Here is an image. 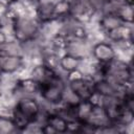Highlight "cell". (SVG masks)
<instances>
[{
    "mask_svg": "<svg viewBox=\"0 0 134 134\" xmlns=\"http://www.w3.org/2000/svg\"><path fill=\"white\" fill-rule=\"evenodd\" d=\"M42 107L36 96L21 95L12 107V118L17 132H26L31 124L39 122Z\"/></svg>",
    "mask_w": 134,
    "mask_h": 134,
    "instance_id": "1",
    "label": "cell"
},
{
    "mask_svg": "<svg viewBox=\"0 0 134 134\" xmlns=\"http://www.w3.org/2000/svg\"><path fill=\"white\" fill-rule=\"evenodd\" d=\"M10 28L13 39L25 46L38 39L42 31V24L35 17L22 16Z\"/></svg>",
    "mask_w": 134,
    "mask_h": 134,
    "instance_id": "2",
    "label": "cell"
},
{
    "mask_svg": "<svg viewBox=\"0 0 134 134\" xmlns=\"http://www.w3.org/2000/svg\"><path fill=\"white\" fill-rule=\"evenodd\" d=\"M67 85L62 75L41 85L39 95L50 106H59L62 104Z\"/></svg>",
    "mask_w": 134,
    "mask_h": 134,
    "instance_id": "3",
    "label": "cell"
},
{
    "mask_svg": "<svg viewBox=\"0 0 134 134\" xmlns=\"http://www.w3.org/2000/svg\"><path fill=\"white\" fill-rule=\"evenodd\" d=\"M98 8L92 0H71L69 18L75 22L86 25L97 14Z\"/></svg>",
    "mask_w": 134,
    "mask_h": 134,
    "instance_id": "4",
    "label": "cell"
},
{
    "mask_svg": "<svg viewBox=\"0 0 134 134\" xmlns=\"http://www.w3.org/2000/svg\"><path fill=\"white\" fill-rule=\"evenodd\" d=\"M90 53L92 58L94 59L95 63L99 64H109L114 59L117 58V51L116 47L107 41H99L95 43L90 50Z\"/></svg>",
    "mask_w": 134,
    "mask_h": 134,
    "instance_id": "5",
    "label": "cell"
},
{
    "mask_svg": "<svg viewBox=\"0 0 134 134\" xmlns=\"http://www.w3.org/2000/svg\"><path fill=\"white\" fill-rule=\"evenodd\" d=\"M67 88L79 97L80 100H87L94 90V79L92 75L86 74L83 79L67 83Z\"/></svg>",
    "mask_w": 134,
    "mask_h": 134,
    "instance_id": "6",
    "label": "cell"
},
{
    "mask_svg": "<svg viewBox=\"0 0 134 134\" xmlns=\"http://www.w3.org/2000/svg\"><path fill=\"white\" fill-rule=\"evenodd\" d=\"M25 65V57L23 55H2L0 54L1 74L12 75L19 72Z\"/></svg>",
    "mask_w": 134,
    "mask_h": 134,
    "instance_id": "7",
    "label": "cell"
},
{
    "mask_svg": "<svg viewBox=\"0 0 134 134\" xmlns=\"http://www.w3.org/2000/svg\"><path fill=\"white\" fill-rule=\"evenodd\" d=\"M94 90L104 97H119L122 94V89L106 77L94 80Z\"/></svg>",
    "mask_w": 134,
    "mask_h": 134,
    "instance_id": "8",
    "label": "cell"
},
{
    "mask_svg": "<svg viewBox=\"0 0 134 134\" xmlns=\"http://www.w3.org/2000/svg\"><path fill=\"white\" fill-rule=\"evenodd\" d=\"M30 76L32 79H35L36 81H38L42 85V84H45L47 82H50V81L57 79L58 76H60V73H59V71L48 68L47 66H45L44 64H42L40 62L39 64H36L32 67V69L30 71Z\"/></svg>",
    "mask_w": 134,
    "mask_h": 134,
    "instance_id": "9",
    "label": "cell"
},
{
    "mask_svg": "<svg viewBox=\"0 0 134 134\" xmlns=\"http://www.w3.org/2000/svg\"><path fill=\"white\" fill-rule=\"evenodd\" d=\"M105 35H106L108 41L114 45L119 42H122V41H126L129 39H133V27H132V25L122 23L119 26H117L116 28L106 32Z\"/></svg>",
    "mask_w": 134,
    "mask_h": 134,
    "instance_id": "10",
    "label": "cell"
},
{
    "mask_svg": "<svg viewBox=\"0 0 134 134\" xmlns=\"http://www.w3.org/2000/svg\"><path fill=\"white\" fill-rule=\"evenodd\" d=\"M35 18L42 25L57 21L53 18V1L42 0V2L35 9Z\"/></svg>",
    "mask_w": 134,
    "mask_h": 134,
    "instance_id": "11",
    "label": "cell"
},
{
    "mask_svg": "<svg viewBox=\"0 0 134 134\" xmlns=\"http://www.w3.org/2000/svg\"><path fill=\"white\" fill-rule=\"evenodd\" d=\"M40 88H41V84L31 76L19 79L15 84V89L20 91L22 95H31V96L39 95Z\"/></svg>",
    "mask_w": 134,
    "mask_h": 134,
    "instance_id": "12",
    "label": "cell"
},
{
    "mask_svg": "<svg viewBox=\"0 0 134 134\" xmlns=\"http://www.w3.org/2000/svg\"><path fill=\"white\" fill-rule=\"evenodd\" d=\"M50 125L57 132V134L67 133V118L58 111L48 112L44 115V120Z\"/></svg>",
    "mask_w": 134,
    "mask_h": 134,
    "instance_id": "13",
    "label": "cell"
},
{
    "mask_svg": "<svg viewBox=\"0 0 134 134\" xmlns=\"http://www.w3.org/2000/svg\"><path fill=\"white\" fill-rule=\"evenodd\" d=\"M71 38L67 35V32L62 29L57 32H54L50 37V47L53 51L60 53V52H66L68 49V46L70 44Z\"/></svg>",
    "mask_w": 134,
    "mask_h": 134,
    "instance_id": "14",
    "label": "cell"
},
{
    "mask_svg": "<svg viewBox=\"0 0 134 134\" xmlns=\"http://www.w3.org/2000/svg\"><path fill=\"white\" fill-rule=\"evenodd\" d=\"M83 59L70 52H63L60 55V69L65 73L80 68Z\"/></svg>",
    "mask_w": 134,
    "mask_h": 134,
    "instance_id": "15",
    "label": "cell"
},
{
    "mask_svg": "<svg viewBox=\"0 0 134 134\" xmlns=\"http://www.w3.org/2000/svg\"><path fill=\"white\" fill-rule=\"evenodd\" d=\"M120 24H122V22L114 13L106 12V13H103L98 18V27L104 34L116 28Z\"/></svg>",
    "mask_w": 134,
    "mask_h": 134,
    "instance_id": "16",
    "label": "cell"
},
{
    "mask_svg": "<svg viewBox=\"0 0 134 134\" xmlns=\"http://www.w3.org/2000/svg\"><path fill=\"white\" fill-rule=\"evenodd\" d=\"M71 20V19H70ZM71 24L68 25L67 27H64L63 29L67 32V35L72 39L76 41H87L88 39V30L86 26L82 23L75 22L71 20Z\"/></svg>",
    "mask_w": 134,
    "mask_h": 134,
    "instance_id": "17",
    "label": "cell"
},
{
    "mask_svg": "<svg viewBox=\"0 0 134 134\" xmlns=\"http://www.w3.org/2000/svg\"><path fill=\"white\" fill-rule=\"evenodd\" d=\"M71 0H57L53 2V18L57 21L67 20L70 16Z\"/></svg>",
    "mask_w": 134,
    "mask_h": 134,
    "instance_id": "18",
    "label": "cell"
},
{
    "mask_svg": "<svg viewBox=\"0 0 134 134\" xmlns=\"http://www.w3.org/2000/svg\"><path fill=\"white\" fill-rule=\"evenodd\" d=\"M113 13L119 18V20L124 24L128 25H133V19H134V12H133V6L127 5L121 3L120 1L115 5Z\"/></svg>",
    "mask_w": 134,
    "mask_h": 134,
    "instance_id": "19",
    "label": "cell"
},
{
    "mask_svg": "<svg viewBox=\"0 0 134 134\" xmlns=\"http://www.w3.org/2000/svg\"><path fill=\"white\" fill-rule=\"evenodd\" d=\"M0 54L2 55H23L25 57V46L15 39L8 40L0 46Z\"/></svg>",
    "mask_w": 134,
    "mask_h": 134,
    "instance_id": "20",
    "label": "cell"
},
{
    "mask_svg": "<svg viewBox=\"0 0 134 134\" xmlns=\"http://www.w3.org/2000/svg\"><path fill=\"white\" fill-rule=\"evenodd\" d=\"M22 16L23 15L21 14V12L18 8H16L14 6V4L5 6L3 14H2V18H3L4 23H8L9 26H13L15 23H17Z\"/></svg>",
    "mask_w": 134,
    "mask_h": 134,
    "instance_id": "21",
    "label": "cell"
},
{
    "mask_svg": "<svg viewBox=\"0 0 134 134\" xmlns=\"http://www.w3.org/2000/svg\"><path fill=\"white\" fill-rule=\"evenodd\" d=\"M60 55H61L60 53H58L53 50L44 52L42 54L41 63L52 70L59 71V69H60Z\"/></svg>",
    "mask_w": 134,
    "mask_h": 134,
    "instance_id": "22",
    "label": "cell"
},
{
    "mask_svg": "<svg viewBox=\"0 0 134 134\" xmlns=\"http://www.w3.org/2000/svg\"><path fill=\"white\" fill-rule=\"evenodd\" d=\"M16 132L17 129L15 127L12 116L0 114V134H10Z\"/></svg>",
    "mask_w": 134,
    "mask_h": 134,
    "instance_id": "23",
    "label": "cell"
},
{
    "mask_svg": "<svg viewBox=\"0 0 134 134\" xmlns=\"http://www.w3.org/2000/svg\"><path fill=\"white\" fill-rule=\"evenodd\" d=\"M85 124L77 118L67 119V133H84Z\"/></svg>",
    "mask_w": 134,
    "mask_h": 134,
    "instance_id": "24",
    "label": "cell"
},
{
    "mask_svg": "<svg viewBox=\"0 0 134 134\" xmlns=\"http://www.w3.org/2000/svg\"><path fill=\"white\" fill-rule=\"evenodd\" d=\"M85 75H86V73L83 72L80 68H77V69H75V70H72V71L67 72L66 75H65V77H64V80H65V82H66V84H67V83H70V82H73V81L81 80V79H83Z\"/></svg>",
    "mask_w": 134,
    "mask_h": 134,
    "instance_id": "25",
    "label": "cell"
},
{
    "mask_svg": "<svg viewBox=\"0 0 134 134\" xmlns=\"http://www.w3.org/2000/svg\"><path fill=\"white\" fill-rule=\"evenodd\" d=\"M19 2L21 3V5H22L24 8L29 7V8H31V9L34 10V13H35V9H36L37 6L42 2V0H20Z\"/></svg>",
    "mask_w": 134,
    "mask_h": 134,
    "instance_id": "26",
    "label": "cell"
},
{
    "mask_svg": "<svg viewBox=\"0 0 134 134\" xmlns=\"http://www.w3.org/2000/svg\"><path fill=\"white\" fill-rule=\"evenodd\" d=\"M8 41V37H7V35L5 34V31H4V29H0V46L1 45H3L5 42H7Z\"/></svg>",
    "mask_w": 134,
    "mask_h": 134,
    "instance_id": "27",
    "label": "cell"
},
{
    "mask_svg": "<svg viewBox=\"0 0 134 134\" xmlns=\"http://www.w3.org/2000/svg\"><path fill=\"white\" fill-rule=\"evenodd\" d=\"M20 0H0V3L4 6H7V5H12V4H16L18 3Z\"/></svg>",
    "mask_w": 134,
    "mask_h": 134,
    "instance_id": "28",
    "label": "cell"
},
{
    "mask_svg": "<svg viewBox=\"0 0 134 134\" xmlns=\"http://www.w3.org/2000/svg\"><path fill=\"white\" fill-rule=\"evenodd\" d=\"M121 3H124V4H127V5H131V6H133V4H134V0H119Z\"/></svg>",
    "mask_w": 134,
    "mask_h": 134,
    "instance_id": "29",
    "label": "cell"
},
{
    "mask_svg": "<svg viewBox=\"0 0 134 134\" xmlns=\"http://www.w3.org/2000/svg\"><path fill=\"white\" fill-rule=\"evenodd\" d=\"M4 21H3V18H2V15H0V29H4Z\"/></svg>",
    "mask_w": 134,
    "mask_h": 134,
    "instance_id": "30",
    "label": "cell"
},
{
    "mask_svg": "<svg viewBox=\"0 0 134 134\" xmlns=\"http://www.w3.org/2000/svg\"><path fill=\"white\" fill-rule=\"evenodd\" d=\"M3 96V88H2V85L0 84V97Z\"/></svg>",
    "mask_w": 134,
    "mask_h": 134,
    "instance_id": "31",
    "label": "cell"
}]
</instances>
